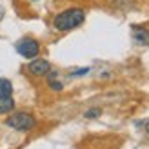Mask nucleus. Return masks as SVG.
I'll return each instance as SVG.
<instances>
[{"instance_id":"1","label":"nucleus","mask_w":149,"mask_h":149,"mask_svg":"<svg viewBox=\"0 0 149 149\" xmlns=\"http://www.w3.org/2000/svg\"><path fill=\"white\" fill-rule=\"evenodd\" d=\"M86 20V11L80 9V7H69L62 13H58L53 18V27L56 31H71V29H77L78 26L84 24Z\"/></svg>"},{"instance_id":"2","label":"nucleus","mask_w":149,"mask_h":149,"mask_svg":"<svg viewBox=\"0 0 149 149\" xmlns=\"http://www.w3.org/2000/svg\"><path fill=\"white\" fill-rule=\"evenodd\" d=\"M4 124L7 125V127L15 129V131H31L36 125V120H35V116L31 113L18 111V113H11L4 120Z\"/></svg>"},{"instance_id":"3","label":"nucleus","mask_w":149,"mask_h":149,"mask_svg":"<svg viewBox=\"0 0 149 149\" xmlns=\"http://www.w3.org/2000/svg\"><path fill=\"white\" fill-rule=\"evenodd\" d=\"M17 51L24 58H36L40 53V44H38V40L31 38V36H26V38L17 42Z\"/></svg>"},{"instance_id":"4","label":"nucleus","mask_w":149,"mask_h":149,"mask_svg":"<svg viewBox=\"0 0 149 149\" xmlns=\"http://www.w3.org/2000/svg\"><path fill=\"white\" fill-rule=\"evenodd\" d=\"M27 71L33 74V77H46L51 71V64L44 58H33L27 65Z\"/></svg>"},{"instance_id":"5","label":"nucleus","mask_w":149,"mask_h":149,"mask_svg":"<svg viewBox=\"0 0 149 149\" xmlns=\"http://www.w3.org/2000/svg\"><path fill=\"white\" fill-rule=\"evenodd\" d=\"M133 38L140 46H149V29L146 27H133Z\"/></svg>"},{"instance_id":"6","label":"nucleus","mask_w":149,"mask_h":149,"mask_svg":"<svg viewBox=\"0 0 149 149\" xmlns=\"http://www.w3.org/2000/svg\"><path fill=\"white\" fill-rule=\"evenodd\" d=\"M13 109H15V100L11 96H0V115L13 113Z\"/></svg>"},{"instance_id":"7","label":"nucleus","mask_w":149,"mask_h":149,"mask_svg":"<svg viewBox=\"0 0 149 149\" xmlns=\"http://www.w3.org/2000/svg\"><path fill=\"white\" fill-rule=\"evenodd\" d=\"M13 95V84L7 78H0V96H11Z\"/></svg>"},{"instance_id":"8","label":"nucleus","mask_w":149,"mask_h":149,"mask_svg":"<svg viewBox=\"0 0 149 149\" xmlns=\"http://www.w3.org/2000/svg\"><path fill=\"white\" fill-rule=\"evenodd\" d=\"M47 84H49V87L53 89V91H62V89H64L62 82H58L56 78H55V80H47Z\"/></svg>"},{"instance_id":"9","label":"nucleus","mask_w":149,"mask_h":149,"mask_svg":"<svg viewBox=\"0 0 149 149\" xmlns=\"http://www.w3.org/2000/svg\"><path fill=\"white\" fill-rule=\"evenodd\" d=\"M100 113H102V111L98 109V107H93V109H87L86 111V118H96V116H100Z\"/></svg>"},{"instance_id":"10","label":"nucleus","mask_w":149,"mask_h":149,"mask_svg":"<svg viewBox=\"0 0 149 149\" xmlns=\"http://www.w3.org/2000/svg\"><path fill=\"white\" fill-rule=\"evenodd\" d=\"M89 71H91V69H89V68H82V69H74L71 74H69V77L71 78H74V77H84V74H87Z\"/></svg>"},{"instance_id":"11","label":"nucleus","mask_w":149,"mask_h":149,"mask_svg":"<svg viewBox=\"0 0 149 149\" xmlns=\"http://www.w3.org/2000/svg\"><path fill=\"white\" fill-rule=\"evenodd\" d=\"M146 131H147V133H149V120H147V122H146Z\"/></svg>"},{"instance_id":"12","label":"nucleus","mask_w":149,"mask_h":149,"mask_svg":"<svg viewBox=\"0 0 149 149\" xmlns=\"http://www.w3.org/2000/svg\"><path fill=\"white\" fill-rule=\"evenodd\" d=\"M35 2H36V0H35Z\"/></svg>"}]
</instances>
